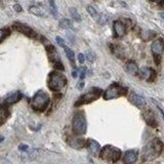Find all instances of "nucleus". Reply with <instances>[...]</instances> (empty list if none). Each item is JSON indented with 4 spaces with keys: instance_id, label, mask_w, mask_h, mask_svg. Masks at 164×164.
Segmentation results:
<instances>
[{
    "instance_id": "nucleus-28",
    "label": "nucleus",
    "mask_w": 164,
    "mask_h": 164,
    "mask_svg": "<svg viewBox=\"0 0 164 164\" xmlns=\"http://www.w3.org/2000/svg\"><path fill=\"white\" fill-rule=\"evenodd\" d=\"M8 33H9V32H8V31H6V30L0 29V42H1L4 38H5V37H6L7 35H8Z\"/></svg>"
},
{
    "instance_id": "nucleus-9",
    "label": "nucleus",
    "mask_w": 164,
    "mask_h": 164,
    "mask_svg": "<svg viewBox=\"0 0 164 164\" xmlns=\"http://www.w3.org/2000/svg\"><path fill=\"white\" fill-rule=\"evenodd\" d=\"M151 50L154 54V58H155V62L157 64L160 63L161 56L163 53V40L162 39H156L155 41L151 45Z\"/></svg>"
},
{
    "instance_id": "nucleus-11",
    "label": "nucleus",
    "mask_w": 164,
    "mask_h": 164,
    "mask_svg": "<svg viewBox=\"0 0 164 164\" xmlns=\"http://www.w3.org/2000/svg\"><path fill=\"white\" fill-rule=\"evenodd\" d=\"M138 74H140V77L144 80L147 81H153L156 77V73L153 69L151 68H141V70H138Z\"/></svg>"
},
{
    "instance_id": "nucleus-36",
    "label": "nucleus",
    "mask_w": 164,
    "mask_h": 164,
    "mask_svg": "<svg viewBox=\"0 0 164 164\" xmlns=\"http://www.w3.org/2000/svg\"><path fill=\"white\" fill-rule=\"evenodd\" d=\"M3 141V138H0V141Z\"/></svg>"
},
{
    "instance_id": "nucleus-24",
    "label": "nucleus",
    "mask_w": 164,
    "mask_h": 164,
    "mask_svg": "<svg viewBox=\"0 0 164 164\" xmlns=\"http://www.w3.org/2000/svg\"><path fill=\"white\" fill-rule=\"evenodd\" d=\"M70 14H71L72 18L74 19V21H76V22L81 21V18H80V16H79V14H78V11H77L76 8H74V7L70 8Z\"/></svg>"
},
{
    "instance_id": "nucleus-1",
    "label": "nucleus",
    "mask_w": 164,
    "mask_h": 164,
    "mask_svg": "<svg viewBox=\"0 0 164 164\" xmlns=\"http://www.w3.org/2000/svg\"><path fill=\"white\" fill-rule=\"evenodd\" d=\"M163 144L159 138H154L150 143H148L144 147L143 153H141V159L143 161H152L156 159L162 152Z\"/></svg>"
},
{
    "instance_id": "nucleus-13",
    "label": "nucleus",
    "mask_w": 164,
    "mask_h": 164,
    "mask_svg": "<svg viewBox=\"0 0 164 164\" xmlns=\"http://www.w3.org/2000/svg\"><path fill=\"white\" fill-rule=\"evenodd\" d=\"M143 116L144 118H145L146 122L149 124L150 126H153V127H155V126H157V121H156V116L155 114H154L153 111L151 110H147L143 113Z\"/></svg>"
},
{
    "instance_id": "nucleus-12",
    "label": "nucleus",
    "mask_w": 164,
    "mask_h": 164,
    "mask_svg": "<svg viewBox=\"0 0 164 164\" xmlns=\"http://www.w3.org/2000/svg\"><path fill=\"white\" fill-rule=\"evenodd\" d=\"M113 28H114V32H115V35L117 37H123L126 33V27L122 22L120 21H116L114 22L113 25Z\"/></svg>"
},
{
    "instance_id": "nucleus-6",
    "label": "nucleus",
    "mask_w": 164,
    "mask_h": 164,
    "mask_svg": "<svg viewBox=\"0 0 164 164\" xmlns=\"http://www.w3.org/2000/svg\"><path fill=\"white\" fill-rule=\"evenodd\" d=\"M126 93H127V88L123 87V86L119 85V84L114 83L105 91V93H104V99L109 101V100H112V99L118 98V96H125Z\"/></svg>"
},
{
    "instance_id": "nucleus-16",
    "label": "nucleus",
    "mask_w": 164,
    "mask_h": 164,
    "mask_svg": "<svg viewBox=\"0 0 164 164\" xmlns=\"http://www.w3.org/2000/svg\"><path fill=\"white\" fill-rule=\"evenodd\" d=\"M29 11L37 17H43V18H45L47 16V11H45V8L43 6H37V5L31 6L29 8Z\"/></svg>"
},
{
    "instance_id": "nucleus-22",
    "label": "nucleus",
    "mask_w": 164,
    "mask_h": 164,
    "mask_svg": "<svg viewBox=\"0 0 164 164\" xmlns=\"http://www.w3.org/2000/svg\"><path fill=\"white\" fill-rule=\"evenodd\" d=\"M59 27H61L62 29H71L72 27H73V25H72V22L70 20L68 19H63L59 21Z\"/></svg>"
},
{
    "instance_id": "nucleus-10",
    "label": "nucleus",
    "mask_w": 164,
    "mask_h": 164,
    "mask_svg": "<svg viewBox=\"0 0 164 164\" xmlns=\"http://www.w3.org/2000/svg\"><path fill=\"white\" fill-rule=\"evenodd\" d=\"M12 27H14V30H17V31L21 32L22 34H24V35L30 37V38H35L37 36L36 32L34 31L32 28H30L29 26H27V25L25 24H22V23H14L12 25Z\"/></svg>"
},
{
    "instance_id": "nucleus-35",
    "label": "nucleus",
    "mask_w": 164,
    "mask_h": 164,
    "mask_svg": "<svg viewBox=\"0 0 164 164\" xmlns=\"http://www.w3.org/2000/svg\"><path fill=\"white\" fill-rule=\"evenodd\" d=\"M77 75H78V73H77V70H75V71H73V72H72V76H73L74 78H76Z\"/></svg>"
},
{
    "instance_id": "nucleus-34",
    "label": "nucleus",
    "mask_w": 164,
    "mask_h": 164,
    "mask_svg": "<svg viewBox=\"0 0 164 164\" xmlns=\"http://www.w3.org/2000/svg\"><path fill=\"white\" fill-rule=\"evenodd\" d=\"M83 87H84V82L81 81L80 83L78 84V89L79 90H81V89H83Z\"/></svg>"
},
{
    "instance_id": "nucleus-8",
    "label": "nucleus",
    "mask_w": 164,
    "mask_h": 164,
    "mask_svg": "<svg viewBox=\"0 0 164 164\" xmlns=\"http://www.w3.org/2000/svg\"><path fill=\"white\" fill-rule=\"evenodd\" d=\"M46 49H47V53H48L49 59H50L51 63L54 65V67H56L58 70L59 69V70H64V67L61 63V59H59V53L56 51V49L54 48V46L48 45V46H46Z\"/></svg>"
},
{
    "instance_id": "nucleus-2",
    "label": "nucleus",
    "mask_w": 164,
    "mask_h": 164,
    "mask_svg": "<svg viewBox=\"0 0 164 164\" xmlns=\"http://www.w3.org/2000/svg\"><path fill=\"white\" fill-rule=\"evenodd\" d=\"M49 104V96L45 91H38L32 100V108L37 112H43Z\"/></svg>"
},
{
    "instance_id": "nucleus-30",
    "label": "nucleus",
    "mask_w": 164,
    "mask_h": 164,
    "mask_svg": "<svg viewBox=\"0 0 164 164\" xmlns=\"http://www.w3.org/2000/svg\"><path fill=\"white\" fill-rule=\"evenodd\" d=\"M29 149L28 145H20L19 146V150L20 151H23V152H25V151H27Z\"/></svg>"
},
{
    "instance_id": "nucleus-7",
    "label": "nucleus",
    "mask_w": 164,
    "mask_h": 164,
    "mask_svg": "<svg viewBox=\"0 0 164 164\" xmlns=\"http://www.w3.org/2000/svg\"><path fill=\"white\" fill-rule=\"evenodd\" d=\"M101 93H102L101 89L93 88V90L91 91H88V93H86L85 94H83L82 96H80L75 103V106L78 107V106H81V105H86V104H89V103H91V102L98 100V99L100 98Z\"/></svg>"
},
{
    "instance_id": "nucleus-17",
    "label": "nucleus",
    "mask_w": 164,
    "mask_h": 164,
    "mask_svg": "<svg viewBox=\"0 0 164 164\" xmlns=\"http://www.w3.org/2000/svg\"><path fill=\"white\" fill-rule=\"evenodd\" d=\"M87 148H88L89 152H90L91 154H93V155H96V154L99 153L101 147H100V144H99L96 141L88 140L87 141Z\"/></svg>"
},
{
    "instance_id": "nucleus-15",
    "label": "nucleus",
    "mask_w": 164,
    "mask_h": 164,
    "mask_svg": "<svg viewBox=\"0 0 164 164\" xmlns=\"http://www.w3.org/2000/svg\"><path fill=\"white\" fill-rule=\"evenodd\" d=\"M138 160V152L136 151H127L124 154L123 161L125 164H133Z\"/></svg>"
},
{
    "instance_id": "nucleus-19",
    "label": "nucleus",
    "mask_w": 164,
    "mask_h": 164,
    "mask_svg": "<svg viewBox=\"0 0 164 164\" xmlns=\"http://www.w3.org/2000/svg\"><path fill=\"white\" fill-rule=\"evenodd\" d=\"M21 99H22V93L18 91V93H14L7 96L5 99V103L8 104V105H12V104H16L17 102H19Z\"/></svg>"
},
{
    "instance_id": "nucleus-25",
    "label": "nucleus",
    "mask_w": 164,
    "mask_h": 164,
    "mask_svg": "<svg viewBox=\"0 0 164 164\" xmlns=\"http://www.w3.org/2000/svg\"><path fill=\"white\" fill-rule=\"evenodd\" d=\"M49 6H50V11L54 16V18H56V16H58V8H56V3H54V0H49Z\"/></svg>"
},
{
    "instance_id": "nucleus-21",
    "label": "nucleus",
    "mask_w": 164,
    "mask_h": 164,
    "mask_svg": "<svg viewBox=\"0 0 164 164\" xmlns=\"http://www.w3.org/2000/svg\"><path fill=\"white\" fill-rule=\"evenodd\" d=\"M64 48H65V53H66L67 58H68V59L71 62L72 64H74V62H75V54H74V51L67 46H65Z\"/></svg>"
},
{
    "instance_id": "nucleus-29",
    "label": "nucleus",
    "mask_w": 164,
    "mask_h": 164,
    "mask_svg": "<svg viewBox=\"0 0 164 164\" xmlns=\"http://www.w3.org/2000/svg\"><path fill=\"white\" fill-rule=\"evenodd\" d=\"M56 42H58V44L59 46H62V47H65L66 45H65V41H64V39L62 38V37H59V36H58L56 38Z\"/></svg>"
},
{
    "instance_id": "nucleus-31",
    "label": "nucleus",
    "mask_w": 164,
    "mask_h": 164,
    "mask_svg": "<svg viewBox=\"0 0 164 164\" xmlns=\"http://www.w3.org/2000/svg\"><path fill=\"white\" fill-rule=\"evenodd\" d=\"M84 59H85V56H84V54L79 53L78 54V61H79V63H80V64L84 63Z\"/></svg>"
},
{
    "instance_id": "nucleus-14",
    "label": "nucleus",
    "mask_w": 164,
    "mask_h": 164,
    "mask_svg": "<svg viewBox=\"0 0 164 164\" xmlns=\"http://www.w3.org/2000/svg\"><path fill=\"white\" fill-rule=\"evenodd\" d=\"M129 100H130V102L133 104V105H135L136 107H138V108H143V107L146 105L145 99L141 98V96H140L138 94H136L135 93H130Z\"/></svg>"
},
{
    "instance_id": "nucleus-33",
    "label": "nucleus",
    "mask_w": 164,
    "mask_h": 164,
    "mask_svg": "<svg viewBox=\"0 0 164 164\" xmlns=\"http://www.w3.org/2000/svg\"><path fill=\"white\" fill-rule=\"evenodd\" d=\"M85 72H86V69L84 68L83 70L81 71V74H80V78H81V80H83L84 78H85Z\"/></svg>"
},
{
    "instance_id": "nucleus-4",
    "label": "nucleus",
    "mask_w": 164,
    "mask_h": 164,
    "mask_svg": "<svg viewBox=\"0 0 164 164\" xmlns=\"http://www.w3.org/2000/svg\"><path fill=\"white\" fill-rule=\"evenodd\" d=\"M67 78L64 74L58 71H53L48 76V86L53 90H59L66 85Z\"/></svg>"
},
{
    "instance_id": "nucleus-32",
    "label": "nucleus",
    "mask_w": 164,
    "mask_h": 164,
    "mask_svg": "<svg viewBox=\"0 0 164 164\" xmlns=\"http://www.w3.org/2000/svg\"><path fill=\"white\" fill-rule=\"evenodd\" d=\"M14 11H18V12H21L22 11V7H21V5H20V4H14Z\"/></svg>"
},
{
    "instance_id": "nucleus-18",
    "label": "nucleus",
    "mask_w": 164,
    "mask_h": 164,
    "mask_svg": "<svg viewBox=\"0 0 164 164\" xmlns=\"http://www.w3.org/2000/svg\"><path fill=\"white\" fill-rule=\"evenodd\" d=\"M125 70L127 71L128 74H130V75L132 76H135L138 74V67L135 62H131V61L128 62L125 66Z\"/></svg>"
},
{
    "instance_id": "nucleus-3",
    "label": "nucleus",
    "mask_w": 164,
    "mask_h": 164,
    "mask_svg": "<svg viewBox=\"0 0 164 164\" xmlns=\"http://www.w3.org/2000/svg\"><path fill=\"white\" fill-rule=\"evenodd\" d=\"M101 158L105 161H108V162H112L115 163L120 159L121 157V151L119 150L118 148L113 146H105L101 151L100 154Z\"/></svg>"
},
{
    "instance_id": "nucleus-20",
    "label": "nucleus",
    "mask_w": 164,
    "mask_h": 164,
    "mask_svg": "<svg viewBox=\"0 0 164 164\" xmlns=\"http://www.w3.org/2000/svg\"><path fill=\"white\" fill-rule=\"evenodd\" d=\"M8 115H9L8 111H7L5 107L0 106V126L5 123V121L7 120V118H8Z\"/></svg>"
},
{
    "instance_id": "nucleus-5",
    "label": "nucleus",
    "mask_w": 164,
    "mask_h": 164,
    "mask_svg": "<svg viewBox=\"0 0 164 164\" xmlns=\"http://www.w3.org/2000/svg\"><path fill=\"white\" fill-rule=\"evenodd\" d=\"M72 125H73V131L76 135H81L86 132L87 125H86V120L83 113H77L74 115L73 124H72Z\"/></svg>"
},
{
    "instance_id": "nucleus-23",
    "label": "nucleus",
    "mask_w": 164,
    "mask_h": 164,
    "mask_svg": "<svg viewBox=\"0 0 164 164\" xmlns=\"http://www.w3.org/2000/svg\"><path fill=\"white\" fill-rule=\"evenodd\" d=\"M86 11H87L88 14H90V17H93V19L98 20V18H99V14H98V11H96V8H93V6L88 5L87 7H86Z\"/></svg>"
},
{
    "instance_id": "nucleus-26",
    "label": "nucleus",
    "mask_w": 164,
    "mask_h": 164,
    "mask_svg": "<svg viewBox=\"0 0 164 164\" xmlns=\"http://www.w3.org/2000/svg\"><path fill=\"white\" fill-rule=\"evenodd\" d=\"M96 56L93 51L88 50L87 53H86V59H87V61L90 62V63H93V62L96 61Z\"/></svg>"
},
{
    "instance_id": "nucleus-27",
    "label": "nucleus",
    "mask_w": 164,
    "mask_h": 164,
    "mask_svg": "<svg viewBox=\"0 0 164 164\" xmlns=\"http://www.w3.org/2000/svg\"><path fill=\"white\" fill-rule=\"evenodd\" d=\"M96 21H98L101 25H104L107 21H108V17H106L105 14H101V16H99V18Z\"/></svg>"
}]
</instances>
